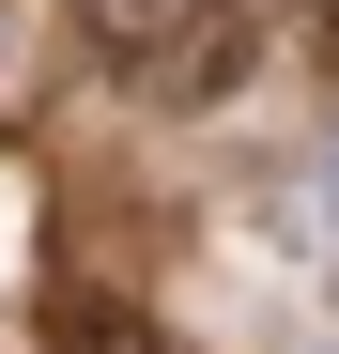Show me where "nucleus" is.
Segmentation results:
<instances>
[{"mask_svg": "<svg viewBox=\"0 0 339 354\" xmlns=\"http://www.w3.org/2000/svg\"><path fill=\"white\" fill-rule=\"evenodd\" d=\"M170 16H185V0H93V46H108V62H124V77H139V46H154Z\"/></svg>", "mask_w": 339, "mask_h": 354, "instance_id": "7ed1b4c3", "label": "nucleus"}, {"mask_svg": "<svg viewBox=\"0 0 339 354\" xmlns=\"http://www.w3.org/2000/svg\"><path fill=\"white\" fill-rule=\"evenodd\" d=\"M46 354H154V324L124 292H62V308H46Z\"/></svg>", "mask_w": 339, "mask_h": 354, "instance_id": "f03ea898", "label": "nucleus"}, {"mask_svg": "<svg viewBox=\"0 0 339 354\" xmlns=\"http://www.w3.org/2000/svg\"><path fill=\"white\" fill-rule=\"evenodd\" d=\"M247 46H262V16H247V0H185V16L139 46V93H170V108H216V93L247 77Z\"/></svg>", "mask_w": 339, "mask_h": 354, "instance_id": "f257e3e1", "label": "nucleus"}, {"mask_svg": "<svg viewBox=\"0 0 339 354\" xmlns=\"http://www.w3.org/2000/svg\"><path fill=\"white\" fill-rule=\"evenodd\" d=\"M309 16H324V46H339V0H309Z\"/></svg>", "mask_w": 339, "mask_h": 354, "instance_id": "20e7f679", "label": "nucleus"}]
</instances>
